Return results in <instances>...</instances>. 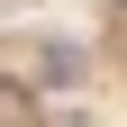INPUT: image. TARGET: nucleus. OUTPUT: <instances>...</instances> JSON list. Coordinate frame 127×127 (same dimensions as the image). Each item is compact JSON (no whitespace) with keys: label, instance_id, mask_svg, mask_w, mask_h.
I'll return each instance as SVG.
<instances>
[{"label":"nucleus","instance_id":"obj_1","mask_svg":"<svg viewBox=\"0 0 127 127\" xmlns=\"http://www.w3.org/2000/svg\"><path fill=\"white\" fill-rule=\"evenodd\" d=\"M45 82H82V45H64V36L45 45Z\"/></svg>","mask_w":127,"mask_h":127},{"label":"nucleus","instance_id":"obj_2","mask_svg":"<svg viewBox=\"0 0 127 127\" xmlns=\"http://www.w3.org/2000/svg\"><path fill=\"white\" fill-rule=\"evenodd\" d=\"M0 118H36V91H18V82H0Z\"/></svg>","mask_w":127,"mask_h":127},{"label":"nucleus","instance_id":"obj_3","mask_svg":"<svg viewBox=\"0 0 127 127\" xmlns=\"http://www.w3.org/2000/svg\"><path fill=\"white\" fill-rule=\"evenodd\" d=\"M55 127H91V118H55Z\"/></svg>","mask_w":127,"mask_h":127}]
</instances>
